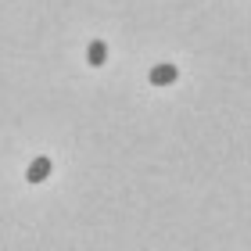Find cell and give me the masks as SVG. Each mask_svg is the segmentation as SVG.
I'll list each match as a JSON object with an SVG mask.
<instances>
[{
	"label": "cell",
	"instance_id": "cell-2",
	"mask_svg": "<svg viewBox=\"0 0 251 251\" xmlns=\"http://www.w3.org/2000/svg\"><path fill=\"white\" fill-rule=\"evenodd\" d=\"M179 72H176V65H154L151 68V83L154 86H169V83H176Z\"/></svg>",
	"mask_w": 251,
	"mask_h": 251
},
{
	"label": "cell",
	"instance_id": "cell-1",
	"mask_svg": "<svg viewBox=\"0 0 251 251\" xmlns=\"http://www.w3.org/2000/svg\"><path fill=\"white\" fill-rule=\"evenodd\" d=\"M47 176H50V158H47V154L32 158V165H29L25 179H29V183H43V179H47Z\"/></svg>",
	"mask_w": 251,
	"mask_h": 251
},
{
	"label": "cell",
	"instance_id": "cell-3",
	"mask_svg": "<svg viewBox=\"0 0 251 251\" xmlns=\"http://www.w3.org/2000/svg\"><path fill=\"white\" fill-rule=\"evenodd\" d=\"M104 58H108L104 40H94V43H90V50H86V61L94 65V68H100V65H104Z\"/></svg>",
	"mask_w": 251,
	"mask_h": 251
}]
</instances>
